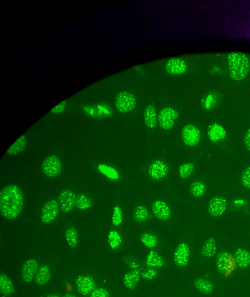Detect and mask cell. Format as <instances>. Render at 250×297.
Wrapping results in <instances>:
<instances>
[{
    "instance_id": "cell-1",
    "label": "cell",
    "mask_w": 250,
    "mask_h": 297,
    "mask_svg": "<svg viewBox=\"0 0 250 297\" xmlns=\"http://www.w3.org/2000/svg\"><path fill=\"white\" fill-rule=\"evenodd\" d=\"M23 196L20 189L14 185L6 186L0 192V212L6 219L16 218L21 212Z\"/></svg>"
},
{
    "instance_id": "cell-2",
    "label": "cell",
    "mask_w": 250,
    "mask_h": 297,
    "mask_svg": "<svg viewBox=\"0 0 250 297\" xmlns=\"http://www.w3.org/2000/svg\"><path fill=\"white\" fill-rule=\"evenodd\" d=\"M229 72L232 78L236 81L245 79L250 69L249 57L245 53L232 52L227 57Z\"/></svg>"
},
{
    "instance_id": "cell-3",
    "label": "cell",
    "mask_w": 250,
    "mask_h": 297,
    "mask_svg": "<svg viewBox=\"0 0 250 297\" xmlns=\"http://www.w3.org/2000/svg\"><path fill=\"white\" fill-rule=\"evenodd\" d=\"M115 104L118 111L121 113H129L136 106V98L132 94L124 91L118 94Z\"/></svg>"
},
{
    "instance_id": "cell-4",
    "label": "cell",
    "mask_w": 250,
    "mask_h": 297,
    "mask_svg": "<svg viewBox=\"0 0 250 297\" xmlns=\"http://www.w3.org/2000/svg\"><path fill=\"white\" fill-rule=\"evenodd\" d=\"M178 117V111L173 108L167 107L162 109L159 113L158 122L162 129L168 130L174 127L175 120Z\"/></svg>"
},
{
    "instance_id": "cell-5",
    "label": "cell",
    "mask_w": 250,
    "mask_h": 297,
    "mask_svg": "<svg viewBox=\"0 0 250 297\" xmlns=\"http://www.w3.org/2000/svg\"><path fill=\"white\" fill-rule=\"evenodd\" d=\"M201 131L197 127L188 124L182 128L181 137L184 143L188 147L197 146L201 140Z\"/></svg>"
},
{
    "instance_id": "cell-6",
    "label": "cell",
    "mask_w": 250,
    "mask_h": 297,
    "mask_svg": "<svg viewBox=\"0 0 250 297\" xmlns=\"http://www.w3.org/2000/svg\"><path fill=\"white\" fill-rule=\"evenodd\" d=\"M43 174L48 177H55L58 175L62 170L60 160L56 156H50L45 158L42 164Z\"/></svg>"
},
{
    "instance_id": "cell-7",
    "label": "cell",
    "mask_w": 250,
    "mask_h": 297,
    "mask_svg": "<svg viewBox=\"0 0 250 297\" xmlns=\"http://www.w3.org/2000/svg\"><path fill=\"white\" fill-rule=\"evenodd\" d=\"M77 289L81 295H90L96 289V283L90 276H79L76 281Z\"/></svg>"
},
{
    "instance_id": "cell-8",
    "label": "cell",
    "mask_w": 250,
    "mask_h": 297,
    "mask_svg": "<svg viewBox=\"0 0 250 297\" xmlns=\"http://www.w3.org/2000/svg\"><path fill=\"white\" fill-rule=\"evenodd\" d=\"M59 204L55 200L47 201L42 210L41 219L45 224H49L56 218L59 211Z\"/></svg>"
},
{
    "instance_id": "cell-9",
    "label": "cell",
    "mask_w": 250,
    "mask_h": 297,
    "mask_svg": "<svg viewBox=\"0 0 250 297\" xmlns=\"http://www.w3.org/2000/svg\"><path fill=\"white\" fill-rule=\"evenodd\" d=\"M227 201L222 197H214L209 201L208 212L212 217H220L227 209Z\"/></svg>"
},
{
    "instance_id": "cell-10",
    "label": "cell",
    "mask_w": 250,
    "mask_h": 297,
    "mask_svg": "<svg viewBox=\"0 0 250 297\" xmlns=\"http://www.w3.org/2000/svg\"><path fill=\"white\" fill-rule=\"evenodd\" d=\"M76 198L72 191L66 190L61 192L57 198L61 210L64 212L72 211L76 204Z\"/></svg>"
},
{
    "instance_id": "cell-11",
    "label": "cell",
    "mask_w": 250,
    "mask_h": 297,
    "mask_svg": "<svg viewBox=\"0 0 250 297\" xmlns=\"http://www.w3.org/2000/svg\"><path fill=\"white\" fill-rule=\"evenodd\" d=\"M190 248L186 243L179 245L174 252V261L175 265L184 267L188 264L190 259Z\"/></svg>"
},
{
    "instance_id": "cell-12",
    "label": "cell",
    "mask_w": 250,
    "mask_h": 297,
    "mask_svg": "<svg viewBox=\"0 0 250 297\" xmlns=\"http://www.w3.org/2000/svg\"><path fill=\"white\" fill-rule=\"evenodd\" d=\"M168 172L167 165L162 160L154 161L148 168V174L154 180H160L167 177Z\"/></svg>"
},
{
    "instance_id": "cell-13",
    "label": "cell",
    "mask_w": 250,
    "mask_h": 297,
    "mask_svg": "<svg viewBox=\"0 0 250 297\" xmlns=\"http://www.w3.org/2000/svg\"><path fill=\"white\" fill-rule=\"evenodd\" d=\"M39 264L35 259L27 260L22 265L21 277L23 281L29 283L35 278L39 270Z\"/></svg>"
},
{
    "instance_id": "cell-14",
    "label": "cell",
    "mask_w": 250,
    "mask_h": 297,
    "mask_svg": "<svg viewBox=\"0 0 250 297\" xmlns=\"http://www.w3.org/2000/svg\"><path fill=\"white\" fill-rule=\"evenodd\" d=\"M151 208L155 217L160 220L167 221L171 217V211L170 207L162 200L154 201Z\"/></svg>"
},
{
    "instance_id": "cell-15",
    "label": "cell",
    "mask_w": 250,
    "mask_h": 297,
    "mask_svg": "<svg viewBox=\"0 0 250 297\" xmlns=\"http://www.w3.org/2000/svg\"><path fill=\"white\" fill-rule=\"evenodd\" d=\"M231 255L229 252H219L216 258V266L218 271L222 275H226L232 268Z\"/></svg>"
},
{
    "instance_id": "cell-16",
    "label": "cell",
    "mask_w": 250,
    "mask_h": 297,
    "mask_svg": "<svg viewBox=\"0 0 250 297\" xmlns=\"http://www.w3.org/2000/svg\"><path fill=\"white\" fill-rule=\"evenodd\" d=\"M166 70L168 73L173 75L183 74L187 69L184 60L180 58H172L166 64Z\"/></svg>"
},
{
    "instance_id": "cell-17",
    "label": "cell",
    "mask_w": 250,
    "mask_h": 297,
    "mask_svg": "<svg viewBox=\"0 0 250 297\" xmlns=\"http://www.w3.org/2000/svg\"><path fill=\"white\" fill-rule=\"evenodd\" d=\"M208 139L212 143H217L225 139L226 132L224 128L218 123H214L208 127Z\"/></svg>"
},
{
    "instance_id": "cell-18",
    "label": "cell",
    "mask_w": 250,
    "mask_h": 297,
    "mask_svg": "<svg viewBox=\"0 0 250 297\" xmlns=\"http://www.w3.org/2000/svg\"><path fill=\"white\" fill-rule=\"evenodd\" d=\"M234 256L236 264L239 268L245 269L250 266V252L246 249H236Z\"/></svg>"
},
{
    "instance_id": "cell-19",
    "label": "cell",
    "mask_w": 250,
    "mask_h": 297,
    "mask_svg": "<svg viewBox=\"0 0 250 297\" xmlns=\"http://www.w3.org/2000/svg\"><path fill=\"white\" fill-rule=\"evenodd\" d=\"M141 272L138 269H133L125 274L123 281L124 285L129 290L136 288L138 283L140 281Z\"/></svg>"
},
{
    "instance_id": "cell-20",
    "label": "cell",
    "mask_w": 250,
    "mask_h": 297,
    "mask_svg": "<svg viewBox=\"0 0 250 297\" xmlns=\"http://www.w3.org/2000/svg\"><path fill=\"white\" fill-rule=\"evenodd\" d=\"M144 122L150 128L157 126L158 115L156 109L154 105H149L145 109L144 113Z\"/></svg>"
},
{
    "instance_id": "cell-21",
    "label": "cell",
    "mask_w": 250,
    "mask_h": 297,
    "mask_svg": "<svg viewBox=\"0 0 250 297\" xmlns=\"http://www.w3.org/2000/svg\"><path fill=\"white\" fill-rule=\"evenodd\" d=\"M217 251V243L214 238H208L202 249V255L206 258H211Z\"/></svg>"
},
{
    "instance_id": "cell-22",
    "label": "cell",
    "mask_w": 250,
    "mask_h": 297,
    "mask_svg": "<svg viewBox=\"0 0 250 297\" xmlns=\"http://www.w3.org/2000/svg\"><path fill=\"white\" fill-rule=\"evenodd\" d=\"M194 287L198 291L205 295H210L213 292L214 286L208 280L204 278H198L194 283Z\"/></svg>"
},
{
    "instance_id": "cell-23",
    "label": "cell",
    "mask_w": 250,
    "mask_h": 297,
    "mask_svg": "<svg viewBox=\"0 0 250 297\" xmlns=\"http://www.w3.org/2000/svg\"><path fill=\"white\" fill-rule=\"evenodd\" d=\"M0 291L2 295L5 296H11L14 292L13 282L4 273L0 275Z\"/></svg>"
},
{
    "instance_id": "cell-24",
    "label": "cell",
    "mask_w": 250,
    "mask_h": 297,
    "mask_svg": "<svg viewBox=\"0 0 250 297\" xmlns=\"http://www.w3.org/2000/svg\"><path fill=\"white\" fill-rule=\"evenodd\" d=\"M51 278L50 269L48 266H40L35 277V282L37 285L42 286L46 284Z\"/></svg>"
},
{
    "instance_id": "cell-25",
    "label": "cell",
    "mask_w": 250,
    "mask_h": 297,
    "mask_svg": "<svg viewBox=\"0 0 250 297\" xmlns=\"http://www.w3.org/2000/svg\"><path fill=\"white\" fill-rule=\"evenodd\" d=\"M146 264L149 267L160 268L164 265L165 261L158 252L151 251L147 255Z\"/></svg>"
},
{
    "instance_id": "cell-26",
    "label": "cell",
    "mask_w": 250,
    "mask_h": 297,
    "mask_svg": "<svg viewBox=\"0 0 250 297\" xmlns=\"http://www.w3.org/2000/svg\"><path fill=\"white\" fill-rule=\"evenodd\" d=\"M26 146V139L25 136H21L17 140L11 147L8 148L6 153L8 155L18 154L25 149Z\"/></svg>"
},
{
    "instance_id": "cell-27",
    "label": "cell",
    "mask_w": 250,
    "mask_h": 297,
    "mask_svg": "<svg viewBox=\"0 0 250 297\" xmlns=\"http://www.w3.org/2000/svg\"><path fill=\"white\" fill-rule=\"evenodd\" d=\"M148 209L143 205H137L133 211V217L137 222H144L149 217Z\"/></svg>"
},
{
    "instance_id": "cell-28",
    "label": "cell",
    "mask_w": 250,
    "mask_h": 297,
    "mask_svg": "<svg viewBox=\"0 0 250 297\" xmlns=\"http://www.w3.org/2000/svg\"><path fill=\"white\" fill-rule=\"evenodd\" d=\"M190 193L195 198H201L206 191V185L202 181L194 182L190 186Z\"/></svg>"
},
{
    "instance_id": "cell-29",
    "label": "cell",
    "mask_w": 250,
    "mask_h": 297,
    "mask_svg": "<svg viewBox=\"0 0 250 297\" xmlns=\"http://www.w3.org/2000/svg\"><path fill=\"white\" fill-rule=\"evenodd\" d=\"M140 240L142 244L148 248H154L158 245V240L156 236L145 233L140 236Z\"/></svg>"
},
{
    "instance_id": "cell-30",
    "label": "cell",
    "mask_w": 250,
    "mask_h": 297,
    "mask_svg": "<svg viewBox=\"0 0 250 297\" xmlns=\"http://www.w3.org/2000/svg\"><path fill=\"white\" fill-rule=\"evenodd\" d=\"M98 170L100 173L106 176L107 178L113 180H117L119 178V174L112 167L109 166L105 164H99L98 166Z\"/></svg>"
},
{
    "instance_id": "cell-31",
    "label": "cell",
    "mask_w": 250,
    "mask_h": 297,
    "mask_svg": "<svg viewBox=\"0 0 250 297\" xmlns=\"http://www.w3.org/2000/svg\"><path fill=\"white\" fill-rule=\"evenodd\" d=\"M194 165L192 163H186L180 165L178 168L179 175L182 179H187L193 174Z\"/></svg>"
},
{
    "instance_id": "cell-32",
    "label": "cell",
    "mask_w": 250,
    "mask_h": 297,
    "mask_svg": "<svg viewBox=\"0 0 250 297\" xmlns=\"http://www.w3.org/2000/svg\"><path fill=\"white\" fill-rule=\"evenodd\" d=\"M108 242L110 247L114 249H116L120 247L122 239L121 236L116 231H111L108 236Z\"/></svg>"
},
{
    "instance_id": "cell-33",
    "label": "cell",
    "mask_w": 250,
    "mask_h": 297,
    "mask_svg": "<svg viewBox=\"0 0 250 297\" xmlns=\"http://www.w3.org/2000/svg\"><path fill=\"white\" fill-rule=\"evenodd\" d=\"M66 238L71 248H75L78 244V234L75 229L73 227L67 229Z\"/></svg>"
},
{
    "instance_id": "cell-34",
    "label": "cell",
    "mask_w": 250,
    "mask_h": 297,
    "mask_svg": "<svg viewBox=\"0 0 250 297\" xmlns=\"http://www.w3.org/2000/svg\"><path fill=\"white\" fill-rule=\"evenodd\" d=\"M76 206L81 210H86L92 206V201L84 195H79L76 198Z\"/></svg>"
},
{
    "instance_id": "cell-35",
    "label": "cell",
    "mask_w": 250,
    "mask_h": 297,
    "mask_svg": "<svg viewBox=\"0 0 250 297\" xmlns=\"http://www.w3.org/2000/svg\"><path fill=\"white\" fill-rule=\"evenodd\" d=\"M123 212L120 207L116 206L113 209L112 223L114 226H119L123 222Z\"/></svg>"
},
{
    "instance_id": "cell-36",
    "label": "cell",
    "mask_w": 250,
    "mask_h": 297,
    "mask_svg": "<svg viewBox=\"0 0 250 297\" xmlns=\"http://www.w3.org/2000/svg\"><path fill=\"white\" fill-rule=\"evenodd\" d=\"M242 183L244 187L250 190V166L247 167L246 169L243 171L242 177Z\"/></svg>"
},
{
    "instance_id": "cell-37",
    "label": "cell",
    "mask_w": 250,
    "mask_h": 297,
    "mask_svg": "<svg viewBox=\"0 0 250 297\" xmlns=\"http://www.w3.org/2000/svg\"><path fill=\"white\" fill-rule=\"evenodd\" d=\"M158 271L154 268L146 269L141 273L142 278L145 280H153L158 275Z\"/></svg>"
},
{
    "instance_id": "cell-38",
    "label": "cell",
    "mask_w": 250,
    "mask_h": 297,
    "mask_svg": "<svg viewBox=\"0 0 250 297\" xmlns=\"http://www.w3.org/2000/svg\"><path fill=\"white\" fill-rule=\"evenodd\" d=\"M89 297H110V295L105 289L96 288L90 294Z\"/></svg>"
},
{
    "instance_id": "cell-39",
    "label": "cell",
    "mask_w": 250,
    "mask_h": 297,
    "mask_svg": "<svg viewBox=\"0 0 250 297\" xmlns=\"http://www.w3.org/2000/svg\"><path fill=\"white\" fill-rule=\"evenodd\" d=\"M244 143L247 149L250 152V128L245 134Z\"/></svg>"
},
{
    "instance_id": "cell-40",
    "label": "cell",
    "mask_w": 250,
    "mask_h": 297,
    "mask_svg": "<svg viewBox=\"0 0 250 297\" xmlns=\"http://www.w3.org/2000/svg\"><path fill=\"white\" fill-rule=\"evenodd\" d=\"M65 106V102H63V103L59 104V105H57L55 108H53L51 111L53 113H59L62 112V111L64 110Z\"/></svg>"
},
{
    "instance_id": "cell-41",
    "label": "cell",
    "mask_w": 250,
    "mask_h": 297,
    "mask_svg": "<svg viewBox=\"0 0 250 297\" xmlns=\"http://www.w3.org/2000/svg\"><path fill=\"white\" fill-rule=\"evenodd\" d=\"M63 297H77L76 296H74L73 295H72V294H66V295L64 296Z\"/></svg>"
},
{
    "instance_id": "cell-42",
    "label": "cell",
    "mask_w": 250,
    "mask_h": 297,
    "mask_svg": "<svg viewBox=\"0 0 250 297\" xmlns=\"http://www.w3.org/2000/svg\"><path fill=\"white\" fill-rule=\"evenodd\" d=\"M47 297H59L57 296L56 295H49V296H48Z\"/></svg>"
}]
</instances>
